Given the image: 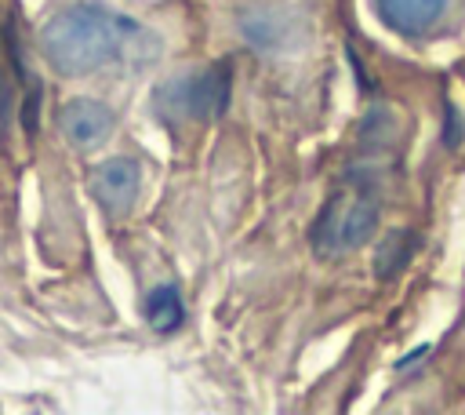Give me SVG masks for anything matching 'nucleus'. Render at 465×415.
Masks as SVG:
<instances>
[{"label":"nucleus","instance_id":"obj_1","mask_svg":"<svg viewBox=\"0 0 465 415\" xmlns=\"http://www.w3.org/2000/svg\"><path fill=\"white\" fill-rule=\"evenodd\" d=\"M145 317L156 331H174L182 324V299L174 295V288H156L149 295V306H145Z\"/></svg>","mask_w":465,"mask_h":415}]
</instances>
